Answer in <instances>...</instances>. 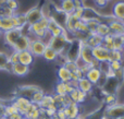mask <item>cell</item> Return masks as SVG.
Returning <instances> with one entry per match:
<instances>
[{"label": "cell", "instance_id": "6da1fadb", "mask_svg": "<svg viewBox=\"0 0 124 119\" xmlns=\"http://www.w3.org/2000/svg\"><path fill=\"white\" fill-rule=\"evenodd\" d=\"M103 115L109 119H121L124 117V103H116L113 105L105 107Z\"/></svg>", "mask_w": 124, "mask_h": 119}, {"label": "cell", "instance_id": "7a4b0ae2", "mask_svg": "<svg viewBox=\"0 0 124 119\" xmlns=\"http://www.w3.org/2000/svg\"><path fill=\"white\" fill-rule=\"evenodd\" d=\"M70 41H71V38H69L68 36L60 35V36L51 37V39L48 43V46H50L54 50H56L58 52V55H61L63 52V50L65 49V47L69 45Z\"/></svg>", "mask_w": 124, "mask_h": 119}, {"label": "cell", "instance_id": "3957f363", "mask_svg": "<svg viewBox=\"0 0 124 119\" xmlns=\"http://www.w3.org/2000/svg\"><path fill=\"white\" fill-rule=\"evenodd\" d=\"M121 87H122V85L114 76H109L106 81L103 87L100 90V92L103 95H106V94H119Z\"/></svg>", "mask_w": 124, "mask_h": 119}, {"label": "cell", "instance_id": "277c9868", "mask_svg": "<svg viewBox=\"0 0 124 119\" xmlns=\"http://www.w3.org/2000/svg\"><path fill=\"white\" fill-rule=\"evenodd\" d=\"M46 47H47V44L44 41L38 39V38H32L31 46L28 50L32 52L34 57H43Z\"/></svg>", "mask_w": 124, "mask_h": 119}, {"label": "cell", "instance_id": "5b68a950", "mask_svg": "<svg viewBox=\"0 0 124 119\" xmlns=\"http://www.w3.org/2000/svg\"><path fill=\"white\" fill-rule=\"evenodd\" d=\"M31 39L30 35L27 34H22L21 36L17 38V41L15 42V44L12 46V49L16 52L20 51H23V50H28L30 49V46H31Z\"/></svg>", "mask_w": 124, "mask_h": 119}, {"label": "cell", "instance_id": "8992f818", "mask_svg": "<svg viewBox=\"0 0 124 119\" xmlns=\"http://www.w3.org/2000/svg\"><path fill=\"white\" fill-rule=\"evenodd\" d=\"M22 34H23V28H20V27L12 28V30H10V31H7V32L3 33L4 42H6L7 45H9L10 47H12V46L15 44V42L17 41V38H19Z\"/></svg>", "mask_w": 124, "mask_h": 119}, {"label": "cell", "instance_id": "52a82bcc", "mask_svg": "<svg viewBox=\"0 0 124 119\" xmlns=\"http://www.w3.org/2000/svg\"><path fill=\"white\" fill-rule=\"evenodd\" d=\"M26 20H27V25H33V24L37 23L38 21H40L44 17L43 12H41L40 8H37V7H34V8L30 9L27 12L25 13Z\"/></svg>", "mask_w": 124, "mask_h": 119}, {"label": "cell", "instance_id": "ba28073f", "mask_svg": "<svg viewBox=\"0 0 124 119\" xmlns=\"http://www.w3.org/2000/svg\"><path fill=\"white\" fill-rule=\"evenodd\" d=\"M93 57H94V59L98 60L99 62H102V61H109L110 50L107 49L105 46L99 45V46H97V47L93 48Z\"/></svg>", "mask_w": 124, "mask_h": 119}, {"label": "cell", "instance_id": "9c48e42d", "mask_svg": "<svg viewBox=\"0 0 124 119\" xmlns=\"http://www.w3.org/2000/svg\"><path fill=\"white\" fill-rule=\"evenodd\" d=\"M31 100L30 98H26V97H23V96H15V98L13 100L12 104L16 107L17 111L20 114H22L23 116H25L26 114V110H27L28 106L31 104Z\"/></svg>", "mask_w": 124, "mask_h": 119}, {"label": "cell", "instance_id": "30bf717a", "mask_svg": "<svg viewBox=\"0 0 124 119\" xmlns=\"http://www.w3.org/2000/svg\"><path fill=\"white\" fill-rule=\"evenodd\" d=\"M37 90H39V87L36 86V85H21L15 91V93H16L15 96H23V97L30 98L31 100L32 95Z\"/></svg>", "mask_w": 124, "mask_h": 119}, {"label": "cell", "instance_id": "8fae6325", "mask_svg": "<svg viewBox=\"0 0 124 119\" xmlns=\"http://www.w3.org/2000/svg\"><path fill=\"white\" fill-rule=\"evenodd\" d=\"M65 28L63 26H61L60 24H58L54 19L50 17L49 22H48V26H47V31L50 33L52 37L56 36H60V35H63V32Z\"/></svg>", "mask_w": 124, "mask_h": 119}, {"label": "cell", "instance_id": "7c38bea8", "mask_svg": "<svg viewBox=\"0 0 124 119\" xmlns=\"http://www.w3.org/2000/svg\"><path fill=\"white\" fill-rule=\"evenodd\" d=\"M64 108V113L66 115L68 119H74L78 116H81V107L77 103H71L70 105L63 107Z\"/></svg>", "mask_w": 124, "mask_h": 119}, {"label": "cell", "instance_id": "4fadbf2b", "mask_svg": "<svg viewBox=\"0 0 124 119\" xmlns=\"http://www.w3.org/2000/svg\"><path fill=\"white\" fill-rule=\"evenodd\" d=\"M79 58L83 61H85L86 63L90 65L93 60H94V57H93V48L89 47L86 43H83L81 48V52H79Z\"/></svg>", "mask_w": 124, "mask_h": 119}, {"label": "cell", "instance_id": "5bb4252c", "mask_svg": "<svg viewBox=\"0 0 124 119\" xmlns=\"http://www.w3.org/2000/svg\"><path fill=\"white\" fill-rule=\"evenodd\" d=\"M111 34L113 35H124V21L113 19L109 24Z\"/></svg>", "mask_w": 124, "mask_h": 119}, {"label": "cell", "instance_id": "9a60e30c", "mask_svg": "<svg viewBox=\"0 0 124 119\" xmlns=\"http://www.w3.org/2000/svg\"><path fill=\"white\" fill-rule=\"evenodd\" d=\"M10 71L16 76H25L30 72V67L17 62V63H14V65H11Z\"/></svg>", "mask_w": 124, "mask_h": 119}, {"label": "cell", "instance_id": "2e32d148", "mask_svg": "<svg viewBox=\"0 0 124 119\" xmlns=\"http://www.w3.org/2000/svg\"><path fill=\"white\" fill-rule=\"evenodd\" d=\"M94 87H95V85L93 84L86 76H83V78L79 79L78 82H77V89H78L79 91L86 93V94L92 93L93 90H94Z\"/></svg>", "mask_w": 124, "mask_h": 119}, {"label": "cell", "instance_id": "e0dca14e", "mask_svg": "<svg viewBox=\"0 0 124 119\" xmlns=\"http://www.w3.org/2000/svg\"><path fill=\"white\" fill-rule=\"evenodd\" d=\"M112 17L116 20L124 21V0L116 2L112 7Z\"/></svg>", "mask_w": 124, "mask_h": 119}, {"label": "cell", "instance_id": "ac0fdd59", "mask_svg": "<svg viewBox=\"0 0 124 119\" xmlns=\"http://www.w3.org/2000/svg\"><path fill=\"white\" fill-rule=\"evenodd\" d=\"M48 22H49V19L44 17L43 19H41L40 21H38L37 23H35V24H33V25L28 26V30H30V32L32 33V34L37 33V32H40V31H47Z\"/></svg>", "mask_w": 124, "mask_h": 119}, {"label": "cell", "instance_id": "d6986e66", "mask_svg": "<svg viewBox=\"0 0 124 119\" xmlns=\"http://www.w3.org/2000/svg\"><path fill=\"white\" fill-rule=\"evenodd\" d=\"M101 74L102 73H101V71L98 69V68H89V69L87 70V72L85 73V76L96 86V84L98 83Z\"/></svg>", "mask_w": 124, "mask_h": 119}, {"label": "cell", "instance_id": "ffe728a7", "mask_svg": "<svg viewBox=\"0 0 124 119\" xmlns=\"http://www.w3.org/2000/svg\"><path fill=\"white\" fill-rule=\"evenodd\" d=\"M19 62L30 67L34 62V56L30 50H23L19 52Z\"/></svg>", "mask_w": 124, "mask_h": 119}, {"label": "cell", "instance_id": "44dd1931", "mask_svg": "<svg viewBox=\"0 0 124 119\" xmlns=\"http://www.w3.org/2000/svg\"><path fill=\"white\" fill-rule=\"evenodd\" d=\"M82 20L85 22L90 21V20H98V21L101 22V17L99 15V13L97 12L94 8H85Z\"/></svg>", "mask_w": 124, "mask_h": 119}, {"label": "cell", "instance_id": "7402d4cb", "mask_svg": "<svg viewBox=\"0 0 124 119\" xmlns=\"http://www.w3.org/2000/svg\"><path fill=\"white\" fill-rule=\"evenodd\" d=\"M59 8L66 14H73L75 11V6H74V0H60V4Z\"/></svg>", "mask_w": 124, "mask_h": 119}, {"label": "cell", "instance_id": "603a6c76", "mask_svg": "<svg viewBox=\"0 0 124 119\" xmlns=\"http://www.w3.org/2000/svg\"><path fill=\"white\" fill-rule=\"evenodd\" d=\"M71 72L66 69L64 66H60L57 70V76H58V80L60 82H70L71 81Z\"/></svg>", "mask_w": 124, "mask_h": 119}, {"label": "cell", "instance_id": "cb8c5ba5", "mask_svg": "<svg viewBox=\"0 0 124 119\" xmlns=\"http://www.w3.org/2000/svg\"><path fill=\"white\" fill-rule=\"evenodd\" d=\"M102 39H103V37L99 36V35L96 34V33H93V34H90L89 36H88V38L86 39L85 43L87 44L89 47L94 48V47H97V46H99V45H102Z\"/></svg>", "mask_w": 124, "mask_h": 119}, {"label": "cell", "instance_id": "d4e9b609", "mask_svg": "<svg viewBox=\"0 0 124 119\" xmlns=\"http://www.w3.org/2000/svg\"><path fill=\"white\" fill-rule=\"evenodd\" d=\"M12 28H15L12 24V21H11V17H0V31L2 33L7 32V31H10Z\"/></svg>", "mask_w": 124, "mask_h": 119}, {"label": "cell", "instance_id": "484cf974", "mask_svg": "<svg viewBox=\"0 0 124 119\" xmlns=\"http://www.w3.org/2000/svg\"><path fill=\"white\" fill-rule=\"evenodd\" d=\"M95 33L98 34L99 36H101V37H105V36H107V35L111 34V31H110V27L107 23H105V22H99V24L96 27Z\"/></svg>", "mask_w": 124, "mask_h": 119}, {"label": "cell", "instance_id": "4316f807", "mask_svg": "<svg viewBox=\"0 0 124 119\" xmlns=\"http://www.w3.org/2000/svg\"><path fill=\"white\" fill-rule=\"evenodd\" d=\"M58 52L56 51V50H54L50 46L47 45V47H46L45 51H44V55H43V58L45 59V60L47 61H54L58 59Z\"/></svg>", "mask_w": 124, "mask_h": 119}, {"label": "cell", "instance_id": "83f0119b", "mask_svg": "<svg viewBox=\"0 0 124 119\" xmlns=\"http://www.w3.org/2000/svg\"><path fill=\"white\" fill-rule=\"evenodd\" d=\"M54 104V95L52 94H45L44 96L43 101L41 103L38 105L40 108H44V109H47L48 107H50L51 105Z\"/></svg>", "mask_w": 124, "mask_h": 119}, {"label": "cell", "instance_id": "f1b7e54d", "mask_svg": "<svg viewBox=\"0 0 124 119\" xmlns=\"http://www.w3.org/2000/svg\"><path fill=\"white\" fill-rule=\"evenodd\" d=\"M118 98L119 94H106V95H103L102 103L105 106H110V105L118 103Z\"/></svg>", "mask_w": 124, "mask_h": 119}, {"label": "cell", "instance_id": "f546056e", "mask_svg": "<svg viewBox=\"0 0 124 119\" xmlns=\"http://www.w3.org/2000/svg\"><path fill=\"white\" fill-rule=\"evenodd\" d=\"M11 65L9 63V56L0 50V70H10Z\"/></svg>", "mask_w": 124, "mask_h": 119}, {"label": "cell", "instance_id": "4dcf8cb0", "mask_svg": "<svg viewBox=\"0 0 124 119\" xmlns=\"http://www.w3.org/2000/svg\"><path fill=\"white\" fill-rule=\"evenodd\" d=\"M124 59V52L122 50H110V57H109V62L110 61H122Z\"/></svg>", "mask_w": 124, "mask_h": 119}, {"label": "cell", "instance_id": "1f68e13d", "mask_svg": "<svg viewBox=\"0 0 124 119\" xmlns=\"http://www.w3.org/2000/svg\"><path fill=\"white\" fill-rule=\"evenodd\" d=\"M44 96H45V92H44L41 89H39L32 95V97H31V102L34 103V104H36V105H39L41 103V101H43Z\"/></svg>", "mask_w": 124, "mask_h": 119}, {"label": "cell", "instance_id": "d6a6232c", "mask_svg": "<svg viewBox=\"0 0 124 119\" xmlns=\"http://www.w3.org/2000/svg\"><path fill=\"white\" fill-rule=\"evenodd\" d=\"M124 35H113V49L122 50Z\"/></svg>", "mask_w": 124, "mask_h": 119}, {"label": "cell", "instance_id": "836d02e7", "mask_svg": "<svg viewBox=\"0 0 124 119\" xmlns=\"http://www.w3.org/2000/svg\"><path fill=\"white\" fill-rule=\"evenodd\" d=\"M102 46H105L109 50H113V34H109L103 37Z\"/></svg>", "mask_w": 124, "mask_h": 119}, {"label": "cell", "instance_id": "e575fe53", "mask_svg": "<svg viewBox=\"0 0 124 119\" xmlns=\"http://www.w3.org/2000/svg\"><path fill=\"white\" fill-rule=\"evenodd\" d=\"M54 94H59V95H66V86L65 82H60L58 81L57 84L54 85Z\"/></svg>", "mask_w": 124, "mask_h": 119}, {"label": "cell", "instance_id": "d590c367", "mask_svg": "<svg viewBox=\"0 0 124 119\" xmlns=\"http://www.w3.org/2000/svg\"><path fill=\"white\" fill-rule=\"evenodd\" d=\"M75 32H83V33H89L87 27V24H86L85 21L83 20H78V22L76 23V26H75ZM74 32V33H75Z\"/></svg>", "mask_w": 124, "mask_h": 119}, {"label": "cell", "instance_id": "8d00e7d4", "mask_svg": "<svg viewBox=\"0 0 124 119\" xmlns=\"http://www.w3.org/2000/svg\"><path fill=\"white\" fill-rule=\"evenodd\" d=\"M61 66H64V67H65L66 69L71 72V73H73V72H75V71H77V70H78V67H77V65H76V62H75V61L65 60L63 65H61Z\"/></svg>", "mask_w": 124, "mask_h": 119}, {"label": "cell", "instance_id": "74e56055", "mask_svg": "<svg viewBox=\"0 0 124 119\" xmlns=\"http://www.w3.org/2000/svg\"><path fill=\"white\" fill-rule=\"evenodd\" d=\"M15 113H17V109L12 103L6 105V108H4V116L10 117L11 115H13V114H15Z\"/></svg>", "mask_w": 124, "mask_h": 119}, {"label": "cell", "instance_id": "f35d334b", "mask_svg": "<svg viewBox=\"0 0 124 119\" xmlns=\"http://www.w3.org/2000/svg\"><path fill=\"white\" fill-rule=\"evenodd\" d=\"M98 69L101 71V73H103V74H106V76H107V74L111 71V69H110V62H109V61H102V62L99 63V68H98Z\"/></svg>", "mask_w": 124, "mask_h": 119}, {"label": "cell", "instance_id": "ab89813d", "mask_svg": "<svg viewBox=\"0 0 124 119\" xmlns=\"http://www.w3.org/2000/svg\"><path fill=\"white\" fill-rule=\"evenodd\" d=\"M54 100V104L59 107H64V101H65V95H59V94H52Z\"/></svg>", "mask_w": 124, "mask_h": 119}, {"label": "cell", "instance_id": "60d3db41", "mask_svg": "<svg viewBox=\"0 0 124 119\" xmlns=\"http://www.w3.org/2000/svg\"><path fill=\"white\" fill-rule=\"evenodd\" d=\"M98 20H90V21H87L86 22V24H87V27H88V31H89L90 34H93V33H95V31H96V27L97 25L99 24Z\"/></svg>", "mask_w": 124, "mask_h": 119}, {"label": "cell", "instance_id": "b9f144b4", "mask_svg": "<svg viewBox=\"0 0 124 119\" xmlns=\"http://www.w3.org/2000/svg\"><path fill=\"white\" fill-rule=\"evenodd\" d=\"M16 15V19H17V22H19V25L21 28L25 27L27 26V20H26V17H25V13L24 14H15Z\"/></svg>", "mask_w": 124, "mask_h": 119}, {"label": "cell", "instance_id": "7bdbcfd3", "mask_svg": "<svg viewBox=\"0 0 124 119\" xmlns=\"http://www.w3.org/2000/svg\"><path fill=\"white\" fill-rule=\"evenodd\" d=\"M114 78L120 82L121 85H123V83H124V67L114 72Z\"/></svg>", "mask_w": 124, "mask_h": 119}, {"label": "cell", "instance_id": "ee69618b", "mask_svg": "<svg viewBox=\"0 0 124 119\" xmlns=\"http://www.w3.org/2000/svg\"><path fill=\"white\" fill-rule=\"evenodd\" d=\"M121 68H123L122 61H110V69H111L113 72L120 70Z\"/></svg>", "mask_w": 124, "mask_h": 119}, {"label": "cell", "instance_id": "f6af8a7d", "mask_svg": "<svg viewBox=\"0 0 124 119\" xmlns=\"http://www.w3.org/2000/svg\"><path fill=\"white\" fill-rule=\"evenodd\" d=\"M6 6L8 7L10 10H12L13 12H15V11L17 10V8H19V3H17L16 0H7Z\"/></svg>", "mask_w": 124, "mask_h": 119}, {"label": "cell", "instance_id": "bcb514c9", "mask_svg": "<svg viewBox=\"0 0 124 119\" xmlns=\"http://www.w3.org/2000/svg\"><path fill=\"white\" fill-rule=\"evenodd\" d=\"M17 62H19V52L13 50V52L9 56V63L10 65H14V63H17Z\"/></svg>", "mask_w": 124, "mask_h": 119}, {"label": "cell", "instance_id": "7dc6e473", "mask_svg": "<svg viewBox=\"0 0 124 119\" xmlns=\"http://www.w3.org/2000/svg\"><path fill=\"white\" fill-rule=\"evenodd\" d=\"M39 115H40V109H39V107H38V108H36L35 110H33L32 113H30L28 115L24 116V117L27 119H36L39 117Z\"/></svg>", "mask_w": 124, "mask_h": 119}, {"label": "cell", "instance_id": "c3c4849f", "mask_svg": "<svg viewBox=\"0 0 124 119\" xmlns=\"http://www.w3.org/2000/svg\"><path fill=\"white\" fill-rule=\"evenodd\" d=\"M84 10H85V7L77 8V9H75V11H74V13H73V14H74L75 17H77L78 19L82 20V17H83V14H84Z\"/></svg>", "mask_w": 124, "mask_h": 119}, {"label": "cell", "instance_id": "681fc988", "mask_svg": "<svg viewBox=\"0 0 124 119\" xmlns=\"http://www.w3.org/2000/svg\"><path fill=\"white\" fill-rule=\"evenodd\" d=\"M56 116H58L60 119H68V118H66L65 113H64V108H63V107H59L58 110H57V113H56Z\"/></svg>", "mask_w": 124, "mask_h": 119}, {"label": "cell", "instance_id": "f907efd6", "mask_svg": "<svg viewBox=\"0 0 124 119\" xmlns=\"http://www.w3.org/2000/svg\"><path fill=\"white\" fill-rule=\"evenodd\" d=\"M6 103H4V101L0 100V119L4 116V108H6Z\"/></svg>", "mask_w": 124, "mask_h": 119}, {"label": "cell", "instance_id": "816d5d0a", "mask_svg": "<svg viewBox=\"0 0 124 119\" xmlns=\"http://www.w3.org/2000/svg\"><path fill=\"white\" fill-rule=\"evenodd\" d=\"M95 4H96L97 7H99V8H103V7H106L108 4V1L107 0H96Z\"/></svg>", "mask_w": 124, "mask_h": 119}, {"label": "cell", "instance_id": "f5cc1de1", "mask_svg": "<svg viewBox=\"0 0 124 119\" xmlns=\"http://www.w3.org/2000/svg\"><path fill=\"white\" fill-rule=\"evenodd\" d=\"M23 117L24 116L22 115V114H20L19 111H17V113H15V114H13V115H11L10 117V119H23Z\"/></svg>", "mask_w": 124, "mask_h": 119}, {"label": "cell", "instance_id": "db71d44e", "mask_svg": "<svg viewBox=\"0 0 124 119\" xmlns=\"http://www.w3.org/2000/svg\"><path fill=\"white\" fill-rule=\"evenodd\" d=\"M74 119H86V118L83 117V116H78V117H76V118H74Z\"/></svg>", "mask_w": 124, "mask_h": 119}, {"label": "cell", "instance_id": "11a10c76", "mask_svg": "<svg viewBox=\"0 0 124 119\" xmlns=\"http://www.w3.org/2000/svg\"><path fill=\"white\" fill-rule=\"evenodd\" d=\"M52 119H60V118H59V117H58V116H56V115H54V117H52Z\"/></svg>", "mask_w": 124, "mask_h": 119}, {"label": "cell", "instance_id": "9f6ffc18", "mask_svg": "<svg viewBox=\"0 0 124 119\" xmlns=\"http://www.w3.org/2000/svg\"><path fill=\"white\" fill-rule=\"evenodd\" d=\"M1 119H10V118H9V117H7V116H3V117H2Z\"/></svg>", "mask_w": 124, "mask_h": 119}, {"label": "cell", "instance_id": "6f0895ef", "mask_svg": "<svg viewBox=\"0 0 124 119\" xmlns=\"http://www.w3.org/2000/svg\"><path fill=\"white\" fill-rule=\"evenodd\" d=\"M122 51L124 52V42H123V46H122Z\"/></svg>", "mask_w": 124, "mask_h": 119}, {"label": "cell", "instance_id": "680465c9", "mask_svg": "<svg viewBox=\"0 0 124 119\" xmlns=\"http://www.w3.org/2000/svg\"><path fill=\"white\" fill-rule=\"evenodd\" d=\"M107 1H108V2H110V1H113V0H107Z\"/></svg>", "mask_w": 124, "mask_h": 119}, {"label": "cell", "instance_id": "91938a15", "mask_svg": "<svg viewBox=\"0 0 124 119\" xmlns=\"http://www.w3.org/2000/svg\"><path fill=\"white\" fill-rule=\"evenodd\" d=\"M1 33H2V32H1V31H0V36H1Z\"/></svg>", "mask_w": 124, "mask_h": 119}, {"label": "cell", "instance_id": "94428289", "mask_svg": "<svg viewBox=\"0 0 124 119\" xmlns=\"http://www.w3.org/2000/svg\"><path fill=\"white\" fill-rule=\"evenodd\" d=\"M23 119H27V118H25V117H23Z\"/></svg>", "mask_w": 124, "mask_h": 119}, {"label": "cell", "instance_id": "6125c7cd", "mask_svg": "<svg viewBox=\"0 0 124 119\" xmlns=\"http://www.w3.org/2000/svg\"><path fill=\"white\" fill-rule=\"evenodd\" d=\"M93 1H94V2H95V1H96V0H93Z\"/></svg>", "mask_w": 124, "mask_h": 119}, {"label": "cell", "instance_id": "be15d7a7", "mask_svg": "<svg viewBox=\"0 0 124 119\" xmlns=\"http://www.w3.org/2000/svg\"><path fill=\"white\" fill-rule=\"evenodd\" d=\"M121 119H124V117H122V118H121Z\"/></svg>", "mask_w": 124, "mask_h": 119}]
</instances>
